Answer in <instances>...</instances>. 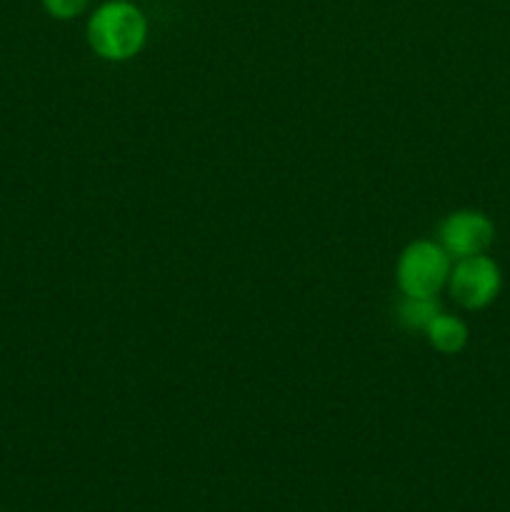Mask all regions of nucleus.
I'll return each mask as SVG.
<instances>
[{"instance_id":"f257e3e1","label":"nucleus","mask_w":510,"mask_h":512,"mask_svg":"<svg viewBox=\"0 0 510 512\" xmlns=\"http://www.w3.org/2000/svg\"><path fill=\"white\" fill-rule=\"evenodd\" d=\"M150 25L135 0H105L90 13L85 40L100 60L125 63L148 43Z\"/></svg>"},{"instance_id":"f03ea898","label":"nucleus","mask_w":510,"mask_h":512,"mask_svg":"<svg viewBox=\"0 0 510 512\" xmlns=\"http://www.w3.org/2000/svg\"><path fill=\"white\" fill-rule=\"evenodd\" d=\"M453 258L438 240H413L395 263V283L403 295L435 298L448 285Z\"/></svg>"},{"instance_id":"7ed1b4c3","label":"nucleus","mask_w":510,"mask_h":512,"mask_svg":"<svg viewBox=\"0 0 510 512\" xmlns=\"http://www.w3.org/2000/svg\"><path fill=\"white\" fill-rule=\"evenodd\" d=\"M450 295L465 310H483L498 298L503 288V273L498 263L488 255H470V258L453 260V270L448 278Z\"/></svg>"},{"instance_id":"20e7f679","label":"nucleus","mask_w":510,"mask_h":512,"mask_svg":"<svg viewBox=\"0 0 510 512\" xmlns=\"http://www.w3.org/2000/svg\"><path fill=\"white\" fill-rule=\"evenodd\" d=\"M493 238V220L480 210H455L438 228V243L453 260L483 255L493 243Z\"/></svg>"},{"instance_id":"39448f33","label":"nucleus","mask_w":510,"mask_h":512,"mask_svg":"<svg viewBox=\"0 0 510 512\" xmlns=\"http://www.w3.org/2000/svg\"><path fill=\"white\" fill-rule=\"evenodd\" d=\"M425 338L438 353L455 355L468 345V325L455 315H448L440 310L433 318V323L425 328Z\"/></svg>"},{"instance_id":"423d86ee","label":"nucleus","mask_w":510,"mask_h":512,"mask_svg":"<svg viewBox=\"0 0 510 512\" xmlns=\"http://www.w3.org/2000/svg\"><path fill=\"white\" fill-rule=\"evenodd\" d=\"M440 313L438 298H418V295H403L398 305V323L410 333H425L435 315Z\"/></svg>"},{"instance_id":"0eeeda50","label":"nucleus","mask_w":510,"mask_h":512,"mask_svg":"<svg viewBox=\"0 0 510 512\" xmlns=\"http://www.w3.org/2000/svg\"><path fill=\"white\" fill-rule=\"evenodd\" d=\"M45 13L55 20H73L88 10L90 0H40Z\"/></svg>"}]
</instances>
